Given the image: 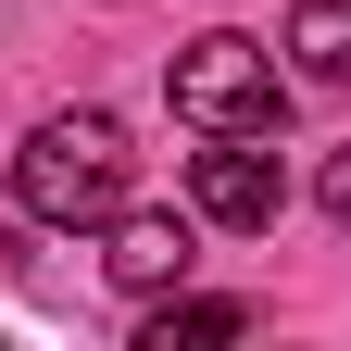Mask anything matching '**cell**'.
Segmentation results:
<instances>
[{"label": "cell", "instance_id": "1", "mask_svg": "<svg viewBox=\"0 0 351 351\" xmlns=\"http://www.w3.org/2000/svg\"><path fill=\"white\" fill-rule=\"evenodd\" d=\"M13 201L38 213V226H113V213L138 201V151H125V125H113V113H51V125H25Z\"/></svg>", "mask_w": 351, "mask_h": 351}, {"label": "cell", "instance_id": "5", "mask_svg": "<svg viewBox=\"0 0 351 351\" xmlns=\"http://www.w3.org/2000/svg\"><path fill=\"white\" fill-rule=\"evenodd\" d=\"M289 75L351 101V0H301V13H289Z\"/></svg>", "mask_w": 351, "mask_h": 351}, {"label": "cell", "instance_id": "3", "mask_svg": "<svg viewBox=\"0 0 351 351\" xmlns=\"http://www.w3.org/2000/svg\"><path fill=\"white\" fill-rule=\"evenodd\" d=\"M189 201L213 213V226L263 239V226H276V201H289V176H276L263 138H213V151H189Z\"/></svg>", "mask_w": 351, "mask_h": 351}, {"label": "cell", "instance_id": "4", "mask_svg": "<svg viewBox=\"0 0 351 351\" xmlns=\"http://www.w3.org/2000/svg\"><path fill=\"white\" fill-rule=\"evenodd\" d=\"M113 289H138V301H163V289H189V263H201V226L189 213H113Z\"/></svg>", "mask_w": 351, "mask_h": 351}, {"label": "cell", "instance_id": "6", "mask_svg": "<svg viewBox=\"0 0 351 351\" xmlns=\"http://www.w3.org/2000/svg\"><path fill=\"white\" fill-rule=\"evenodd\" d=\"M151 351H189V339H251V301H189V289H163V314L138 326Z\"/></svg>", "mask_w": 351, "mask_h": 351}, {"label": "cell", "instance_id": "2", "mask_svg": "<svg viewBox=\"0 0 351 351\" xmlns=\"http://www.w3.org/2000/svg\"><path fill=\"white\" fill-rule=\"evenodd\" d=\"M163 101H176V125H201V138H276L289 75H276V51H263V38L213 25V38H189V51H176Z\"/></svg>", "mask_w": 351, "mask_h": 351}, {"label": "cell", "instance_id": "7", "mask_svg": "<svg viewBox=\"0 0 351 351\" xmlns=\"http://www.w3.org/2000/svg\"><path fill=\"white\" fill-rule=\"evenodd\" d=\"M314 201H326L339 226H351V151H326V176H314Z\"/></svg>", "mask_w": 351, "mask_h": 351}]
</instances>
